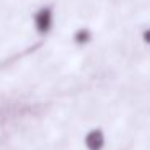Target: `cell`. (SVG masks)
Segmentation results:
<instances>
[{
    "mask_svg": "<svg viewBox=\"0 0 150 150\" xmlns=\"http://www.w3.org/2000/svg\"><path fill=\"white\" fill-rule=\"evenodd\" d=\"M91 39H92V33L87 28H79V29H76L74 34H73V42L79 47L87 45V44L91 42Z\"/></svg>",
    "mask_w": 150,
    "mask_h": 150,
    "instance_id": "obj_3",
    "label": "cell"
},
{
    "mask_svg": "<svg viewBox=\"0 0 150 150\" xmlns=\"http://www.w3.org/2000/svg\"><path fill=\"white\" fill-rule=\"evenodd\" d=\"M55 24V15L52 8L49 7H40L33 16V26L39 34H49Z\"/></svg>",
    "mask_w": 150,
    "mask_h": 150,
    "instance_id": "obj_1",
    "label": "cell"
},
{
    "mask_svg": "<svg viewBox=\"0 0 150 150\" xmlns=\"http://www.w3.org/2000/svg\"><path fill=\"white\" fill-rule=\"evenodd\" d=\"M84 145L87 150H102L105 147V134L102 129H91L84 137Z\"/></svg>",
    "mask_w": 150,
    "mask_h": 150,
    "instance_id": "obj_2",
    "label": "cell"
}]
</instances>
